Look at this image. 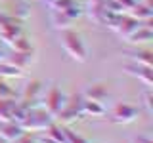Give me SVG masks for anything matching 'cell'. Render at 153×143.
<instances>
[{"label": "cell", "instance_id": "7402d4cb", "mask_svg": "<svg viewBox=\"0 0 153 143\" xmlns=\"http://www.w3.org/2000/svg\"><path fill=\"white\" fill-rule=\"evenodd\" d=\"M65 137H67V143H90L88 139H84L82 136H79L76 132H73L69 126H65Z\"/></svg>", "mask_w": 153, "mask_h": 143}, {"label": "cell", "instance_id": "603a6c76", "mask_svg": "<svg viewBox=\"0 0 153 143\" xmlns=\"http://www.w3.org/2000/svg\"><path fill=\"white\" fill-rule=\"evenodd\" d=\"M143 107H146V111L149 114H153V94L149 88L143 92Z\"/></svg>", "mask_w": 153, "mask_h": 143}, {"label": "cell", "instance_id": "30bf717a", "mask_svg": "<svg viewBox=\"0 0 153 143\" xmlns=\"http://www.w3.org/2000/svg\"><path fill=\"white\" fill-rule=\"evenodd\" d=\"M124 71H126L128 74L136 76V78L140 80V82H143L147 88H151V84H153V71H151V67L140 65V63H132V65L124 67Z\"/></svg>", "mask_w": 153, "mask_h": 143}, {"label": "cell", "instance_id": "4316f807", "mask_svg": "<svg viewBox=\"0 0 153 143\" xmlns=\"http://www.w3.org/2000/svg\"><path fill=\"white\" fill-rule=\"evenodd\" d=\"M136 143H153V139H151V137H147V136H140L136 139Z\"/></svg>", "mask_w": 153, "mask_h": 143}, {"label": "cell", "instance_id": "ffe728a7", "mask_svg": "<svg viewBox=\"0 0 153 143\" xmlns=\"http://www.w3.org/2000/svg\"><path fill=\"white\" fill-rule=\"evenodd\" d=\"M23 71L17 67L6 63V61H0V78H21Z\"/></svg>", "mask_w": 153, "mask_h": 143}, {"label": "cell", "instance_id": "ba28073f", "mask_svg": "<svg viewBox=\"0 0 153 143\" xmlns=\"http://www.w3.org/2000/svg\"><path fill=\"white\" fill-rule=\"evenodd\" d=\"M142 25H143V21H140V19H136V17H132V15H128V13H123L121 21H119L117 29H115V32H117L121 38L126 40V38L130 36L134 31H138Z\"/></svg>", "mask_w": 153, "mask_h": 143}, {"label": "cell", "instance_id": "6da1fadb", "mask_svg": "<svg viewBox=\"0 0 153 143\" xmlns=\"http://www.w3.org/2000/svg\"><path fill=\"white\" fill-rule=\"evenodd\" d=\"M59 40H61V46H63L65 54L71 59L79 61V63L88 61V48H86L82 36L79 32H75L73 29H63L59 32Z\"/></svg>", "mask_w": 153, "mask_h": 143}, {"label": "cell", "instance_id": "44dd1931", "mask_svg": "<svg viewBox=\"0 0 153 143\" xmlns=\"http://www.w3.org/2000/svg\"><path fill=\"white\" fill-rule=\"evenodd\" d=\"M130 55V59L134 63H140V65H147L151 67L153 65V54L149 50H142V52H134V54H128Z\"/></svg>", "mask_w": 153, "mask_h": 143}, {"label": "cell", "instance_id": "8fae6325", "mask_svg": "<svg viewBox=\"0 0 153 143\" xmlns=\"http://www.w3.org/2000/svg\"><path fill=\"white\" fill-rule=\"evenodd\" d=\"M82 97L84 99H90V101H96V103H102L109 97V92H107V88H105V84H100V82H96V84H90V86H86V90L82 92Z\"/></svg>", "mask_w": 153, "mask_h": 143}, {"label": "cell", "instance_id": "484cf974", "mask_svg": "<svg viewBox=\"0 0 153 143\" xmlns=\"http://www.w3.org/2000/svg\"><path fill=\"white\" fill-rule=\"evenodd\" d=\"M17 143H38V141H35L31 136H27V133H25L23 137H19V139H17Z\"/></svg>", "mask_w": 153, "mask_h": 143}, {"label": "cell", "instance_id": "7a4b0ae2", "mask_svg": "<svg viewBox=\"0 0 153 143\" xmlns=\"http://www.w3.org/2000/svg\"><path fill=\"white\" fill-rule=\"evenodd\" d=\"M54 122H56V118L52 116L42 105H38V107H31V109H29L27 114H25V118L19 122V126L23 128L25 133H33V132H44V130H48Z\"/></svg>", "mask_w": 153, "mask_h": 143}, {"label": "cell", "instance_id": "3957f363", "mask_svg": "<svg viewBox=\"0 0 153 143\" xmlns=\"http://www.w3.org/2000/svg\"><path fill=\"white\" fill-rule=\"evenodd\" d=\"M82 99H84L82 94H71V95H67V101L63 105V109L57 113L56 120L59 122V124H63V126H69L71 122L82 118Z\"/></svg>", "mask_w": 153, "mask_h": 143}, {"label": "cell", "instance_id": "d6986e66", "mask_svg": "<svg viewBox=\"0 0 153 143\" xmlns=\"http://www.w3.org/2000/svg\"><path fill=\"white\" fill-rule=\"evenodd\" d=\"M10 48H12V52H31V50H35L31 38H27L25 35H19L17 38H13V40L10 42Z\"/></svg>", "mask_w": 153, "mask_h": 143}, {"label": "cell", "instance_id": "277c9868", "mask_svg": "<svg viewBox=\"0 0 153 143\" xmlns=\"http://www.w3.org/2000/svg\"><path fill=\"white\" fill-rule=\"evenodd\" d=\"M82 15V8L79 4L67 8V10H50V21L54 29L63 31V29H71V25Z\"/></svg>", "mask_w": 153, "mask_h": 143}, {"label": "cell", "instance_id": "9c48e42d", "mask_svg": "<svg viewBox=\"0 0 153 143\" xmlns=\"http://www.w3.org/2000/svg\"><path fill=\"white\" fill-rule=\"evenodd\" d=\"M40 92H42L40 80H29L25 84V88H23V92H21V101H29L33 107H38V105H42L40 97H38Z\"/></svg>", "mask_w": 153, "mask_h": 143}, {"label": "cell", "instance_id": "83f0119b", "mask_svg": "<svg viewBox=\"0 0 153 143\" xmlns=\"http://www.w3.org/2000/svg\"><path fill=\"white\" fill-rule=\"evenodd\" d=\"M4 57H6V54H4V50H2V46H0V61H4Z\"/></svg>", "mask_w": 153, "mask_h": 143}, {"label": "cell", "instance_id": "2e32d148", "mask_svg": "<svg viewBox=\"0 0 153 143\" xmlns=\"http://www.w3.org/2000/svg\"><path fill=\"white\" fill-rule=\"evenodd\" d=\"M126 13L132 15V17H136V19H140V21H149V19L153 17V8L147 6L146 2H136Z\"/></svg>", "mask_w": 153, "mask_h": 143}, {"label": "cell", "instance_id": "f546056e", "mask_svg": "<svg viewBox=\"0 0 153 143\" xmlns=\"http://www.w3.org/2000/svg\"><path fill=\"white\" fill-rule=\"evenodd\" d=\"M0 143H6V141H4V139H2V137H0Z\"/></svg>", "mask_w": 153, "mask_h": 143}, {"label": "cell", "instance_id": "5bb4252c", "mask_svg": "<svg viewBox=\"0 0 153 143\" xmlns=\"http://www.w3.org/2000/svg\"><path fill=\"white\" fill-rule=\"evenodd\" d=\"M16 107H17L16 97H0V122H13Z\"/></svg>", "mask_w": 153, "mask_h": 143}, {"label": "cell", "instance_id": "4dcf8cb0", "mask_svg": "<svg viewBox=\"0 0 153 143\" xmlns=\"http://www.w3.org/2000/svg\"><path fill=\"white\" fill-rule=\"evenodd\" d=\"M0 44H2V42H0Z\"/></svg>", "mask_w": 153, "mask_h": 143}, {"label": "cell", "instance_id": "52a82bcc", "mask_svg": "<svg viewBox=\"0 0 153 143\" xmlns=\"http://www.w3.org/2000/svg\"><path fill=\"white\" fill-rule=\"evenodd\" d=\"M35 59H36L35 50H31V52H12L10 55L4 57V61H6V63L17 67V69H21V71L29 69V67L35 63Z\"/></svg>", "mask_w": 153, "mask_h": 143}, {"label": "cell", "instance_id": "f1b7e54d", "mask_svg": "<svg viewBox=\"0 0 153 143\" xmlns=\"http://www.w3.org/2000/svg\"><path fill=\"white\" fill-rule=\"evenodd\" d=\"M90 4H98V2H103V0H88Z\"/></svg>", "mask_w": 153, "mask_h": 143}, {"label": "cell", "instance_id": "5b68a950", "mask_svg": "<svg viewBox=\"0 0 153 143\" xmlns=\"http://www.w3.org/2000/svg\"><path fill=\"white\" fill-rule=\"evenodd\" d=\"M67 101V95L61 92L57 86H52L50 90H48V94H46V97H44V101H42V107L46 109L48 113L52 114V116H57V113L63 109V105Z\"/></svg>", "mask_w": 153, "mask_h": 143}, {"label": "cell", "instance_id": "cb8c5ba5", "mask_svg": "<svg viewBox=\"0 0 153 143\" xmlns=\"http://www.w3.org/2000/svg\"><path fill=\"white\" fill-rule=\"evenodd\" d=\"M0 97H16V92L2 80H0Z\"/></svg>", "mask_w": 153, "mask_h": 143}, {"label": "cell", "instance_id": "7c38bea8", "mask_svg": "<svg viewBox=\"0 0 153 143\" xmlns=\"http://www.w3.org/2000/svg\"><path fill=\"white\" fill-rule=\"evenodd\" d=\"M149 21H151V19H149ZM149 21H143V25H142L140 29H138V31H134L132 35L126 38V42H128V44L138 46V44H146V42L153 40V31H151Z\"/></svg>", "mask_w": 153, "mask_h": 143}, {"label": "cell", "instance_id": "4fadbf2b", "mask_svg": "<svg viewBox=\"0 0 153 143\" xmlns=\"http://www.w3.org/2000/svg\"><path fill=\"white\" fill-rule=\"evenodd\" d=\"M23 136H25V132H23V128L17 122H2V126H0V137L6 143L17 141Z\"/></svg>", "mask_w": 153, "mask_h": 143}, {"label": "cell", "instance_id": "e0dca14e", "mask_svg": "<svg viewBox=\"0 0 153 143\" xmlns=\"http://www.w3.org/2000/svg\"><path fill=\"white\" fill-rule=\"evenodd\" d=\"M107 109L102 103L90 101V99H82V116H103Z\"/></svg>", "mask_w": 153, "mask_h": 143}, {"label": "cell", "instance_id": "ac0fdd59", "mask_svg": "<svg viewBox=\"0 0 153 143\" xmlns=\"http://www.w3.org/2000/svg\"><path fill=\"white\" fill-rule=\"evenodd\" d=\"M46 132H48V136H46V137L54 139L56 143H67V137H65V126H63V124L54 122Z\"/></svg>", "mask_w": 153, "mask_h": 143}, {"label": "cell", "instance_id": "8992f818", "mask_svg": "<svg viewBox=\"0 0 153 143\" xmlns=\"http://www.w3.org/2000/svg\"><path fill=\"white\" fill-rule=\"evenodd\" d=\"M138 116H140V109L134 107V105H128V103L117 105V107L109 113V120L115 122V124H130V122L136 120Z\"/></svg>", "mask_w": 153, "mask_h": 143}, {"label": "cell", "instance_id": "d4e9b609", "mask_svg": "<svg viewBox=\"0 0 153 143\" xmlns=\"http://www.w3.org/2000/svg\"><path fill=\"white\" fill-rule=\"evenodd\" d=\"M115 2H117L119 6L124 10V12H128V10H130L134 4H136V0H115Z\"/></svg>", "mask_w": 153, "mask_h": 143}, {"label": "cell", "instance_id": "9a60e30c", "mask_svg": "<svg viewBox=\"0 0 153 143\" xmlns=\"http://www.w3.org/2000/svg\"><path fill=\"white\" fill-rule=\"evenodd\" d=\"M19 35H23L21 31V23H8V25H2L0 27V42L10 46V42L13 38H17Z\"/></svg>", "mask_w": 153, "mask_h": 143}]
</instances>
